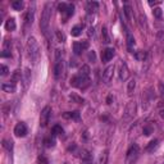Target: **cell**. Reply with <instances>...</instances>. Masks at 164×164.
Listing matches in <instances>:
<instances>
[{
    "label": "cell",
    "instance_id": "obj_1",
    "mask_svg": "<svg viewBox=\"0 0 164 164\" xmlns=\"http://www.w3.org/2000/svg\"><path fill=\"white\" fill-rule=\"evenodd\" d=\"M27 51H28V56L31 58V60L36 64L41 56V51H40V45H38V42L35 37H28Z\"/></svg>",
    "mask_w": 164,
    "mask_h": 164
},
{
    "label": "cell",
    "instance_id": "obj_2",
    "mask_svg": "<svg viewBox=\"0 0 164 164\" xmlns=\"http://www.w3.org/2000/svg\"><path fill=\"white\" fill-rule=\"evenodd\" d=\"M51 18V4L46 3L45 4V8L41 16V21H40V28L42 31V34L45 36H48V31H49V22Z\"/></svg>",
    "mask_w": 164,
    "mask_h": 164
},
{
    "label": "cell",
    "instance_id": "obj_3",
    "mask_svg": "<svg viewBox=\"0 0 164 164\" xmlns=\"http://www.w3.org/2000/svg\"><path fill=\"white\" fill-rule=\"evenodd\" d=\"M136 113H137V104H136L135 100H131L127 104L126 109H124V113H123V117H122V123L123 124L129 123L136 117Z\"/></svg>",
    "mask_w": 164,
    "mask_h": 164
},
{
    "label": "cell",
    "instance_id": "obj_4",
    "mask_svg": "<svg viewBox=\"0 0 164 164\" xmlns=\"http://www.w3.org/2000/svg\"><path fill=\"white\" fill-rule=\"evenodd\" d=\"M71 85L73 87H78V89H86L90 85V78H82L81 76H75L72 77L71 80Z\"/></svg>",
    "mask_w": 164,
    "mask_h": 164
},
{
    "label": "cell",
    "instance_id": "obj_5",
    "mask_svg": "<svg viewBox=\"0 0 164 164\" xmlns=\"http://www.w3.org/2000/svg\"><path fill=\"white\" fill-rule=\"evenodd\" d=\"M58 9H59V12H60L62 14L65 16V18L73 16V13H75V6L72 4H67V3H60L58 5Z\"/></svg>",
    "mask_w": 164,
    "mask_h": 164
},
{
    "label": "cell",
    "instance_id": "obj_6",
    "mask_svg": "<svg viewBox=\"0 0 164 164\" xmlns=\"http://www.w3.org/2000/svg\"><path fill=\"white\" fill-rule=\"evenodd\" d=\"M50 115H51V108L50 107H45L41 111V115H40V126L41 127H46L49 119H50Z\"/></svg>",
    "mask_w": 164,
    "mask_h": 164
},
{
    "label": "cell",
    "instance_id": "obj_7",
    "mask_svg": "<svg viewBox=\"0 0 164 164\" xmlns=\"http://www.w3.org/2000/svg\"><path fill=\"white\" fill-rule=\"evenodd\" d=\"M64 72H65V64L63 59H58V62L55 64V68H54V76L56 80L62 78L64 76Z\"/></svg>",
    "mask_w": 164,
    "mask_h": 164
},
{
    "label": "cell",
    "instance_id": "obj_8",
    "mask_svg": "<svg viewBox=\"0 0 164 164\" xmlns=\"http://www.w3.org/2000/svg\"><path fill=\"white\" fill-rule=\"evenodd\" d=\"M14 135L17 137H24L26 135H27V126H26L23 122L17 123L16 127H14Z\"/></svg>",
    "mask_w": 164,
    "mask_h": 164
},
{
    "label": "cell",
    "instance_id": "obj_9",
    "mask_svg": "<svg viewBox=\"0 0 164 164\" xmlns=\"http://www.w3.org/2000/svg\"><path fill=\"white\" fill-rule=\"evenodd\" d=\"M114 68H115V65L111 64V65H109V67H107L105 71H104V73H103V81L105 82V83H109L111 81L113 75H114Z\"/></svg>",
    "mask_w": 164,
    "mask_h": 164
},
{
    "label": "cell",
    "instance_id": "obj_10",
    "mask_svg": "<svg viewBox=\"0 0 164 164\" xmlns=\"http://www.w3.org/2000/svg\"><path fill=\"white\" fill-rule=\"evenodd\" d=\"M89 48V42L87 41H82V42H75L73 44V51L76 55H80L83 50H86Z\"/></svg>",
    "mask_w": 164,
    "mask_h": 164
},
{
    "label": "cell",
    "instance_id": "obj_11",
    "mask_svg": "<svg viewBox=\"0 0 164 164\" xmlns=\"http://www.w3.org/2000/svg\"><path fill=\"white\" fill-rule=\"evenodd\" d=\"M113 56H114V49L107 48L101 53V60H103V63H108L110 59H113Z\"/></svg>",
    "mask_w": 164,
    "mask_h": 164
},
{
    "label": "cell",
    "instance_id": "obj_12",
    "mask_svg": "<svg viewBox=\"0 0 164 164\" xmlns=\"http://www.w3.org/2000/svg\"><path fill=\"white\" fill-rule=\"evenodd\" d=\"M81 164H93V155L89 150H82L81 151Z\"/></svg>",
    "mask_w": 164,
    "mask_h": 164
},
{
    "label": "cell",
    "instance_id": "obj_13",
    "mask_svg": "<svg viewBox=\"0 0 164 164\" xmlns=\"http://www.w3.org/2000/svg\"><path fill=\"white\" fill-rule=\"evenodd\" d=\"M22 80H23V86H24V89L27 90L28 86H30V83H31V71H30V68H24V69H23Z\"/></svg>",
    "mask_w": 164,
    "mask_h": 164
},
{
    "label": "cell",
    "instance_id": "obj_14",
    "mask_svg": "<svg viewBox=\"0 0 164 164\" xmlns=\"http://www.w3.org/2000/svg\"><path fill=\"white\" fill-rule=\"evenodd\" d=\"M129 77V71H128V67L126 63H122L121 68H119V78L122 81H126L127 78Z\"/></svg>",
    "mask_w": 164,
    "mask_h": 164
},
{
    "label": "cell",
    "instance_id": "obj_15",
    "mask_svg": "<svg viewBox=\"0 0 164 164\" xmlns=\"http://www.w3.org/2000/svg\"><path fill=\"white\" fill-rule=\"evenodd\" d=\"M2 90L4 91V93H16V90H17V86H16V83H13V82H4L2 85Z\"/></svg>",
    "mask_w": 164,
    "mask_h": 164
},
{
    "label": "cell",
    "instance_id": "obj_16",
    "mask_svg": "<svg viewBox=\"0 0 164 164\" xmlns=\"http://www.w3.org/2000/svg\"><path fill=\"white\" fill-rule=\"evenodd\" d=\"M139 151H140V149H139V146L136 145V144H133V145H131V148L128 149V151H127V158L128 159H131L133 156H137V154H139Z\"/></svg>",
    "mask_w": 164,
    "mask_h": 164
},
{
    "label": "cell",
    "instance_id": "obj_17",
    "mask_svg": "<svg viewBox=\"0 0 164 164\" xmlns=\"http://www.w3.org/2000/svg\"><path fill=\"white\" fill-rule=\"evenodd\" d=\"M63 118H64V119L78 121V119H80V113H78V111H65V113H63Z\"/></svg>",
    "mask_w": 164,
    "mask_h": 164
},
{
    "label": "cell",
    "instance_id": "obj_18",
    "mask_svg": "<svg viewBox=\"0 0 164 164\" xmlns=\"http://www.w3.org/2000/svg\"><path fill=\"white\" fill-rule=\"evenodd\" d=\"M78 76H81L82 78H89L90 76V67L87 64H83L80 68V72H78Z\"/></svg>",
    "mask_w": 164,
    "mask_h": 164
},
{
    "label": "cell",
    "instance_id": "obj_19",
    "mask_svg": "<svg viewBox=\"0 0 164 164\" xmlns=\"http://www.w3.org/2000/svg\"><path fill=\"white\" fill-rule=\"evenodd\" d=\"M16 27H17V24H16L14 18H9L8 21L5 22V30L6 31H14Z\"/></svg>",
    "mask_w": 164,
    "mask_h": 164
},
{
    "label": "cell",
    "instance_id": "obj_20",
    "mask_svg": "<svg viewBox=\"0 0 164 164\" xmlns=\"http://www.w3.org/2000/svg\"><path fill=\"white\" fill-rule=\"evenodd\" d=\"M21 78H22V73H21V71L17 69V71L13 72L12 78H10V82H13V83H17L19 80H21Z\"/></svg>",
    "mask_w": 164,
    "mask_h": 164
},
{
    "label": "cell",
    "instance_id": "obj_21",
    "mask_svg": "<svg viewBox=\"0 0 164 164\" xmlns=\"http://www.w3.org/2000/svg\"><path fill=\"white\" fill-rule=\"evenodd\" d=\"M24 21H26V24H32V22H34V9H31L27 12V14H26L24 17Z\"/></svg>",
    "mask_w": 164,
    "mask_h": 164
},
{
    "label": "cell",
    "instance_id": "obj_22",
    "mask_svg": "<svg viewBox=\"0 0 164 164\" xmlns=\"http://www.w3.org/2000/svg\"><path fill=\"white\" fill-rule=\"evenodd\" d=\"M135 87H136V80H135V78H132V80H129V82H128V86H127V94H128V95H132Z\"/></svg>",
    "mask_w": 164,
    "mask_h": 164
},
{
    "label": "cell",
    "instance_id": "obj_23",
    "mask_svg": "<svg viewBox=\"0 0 164 164\" xmlns=\"http://www.w3.org/2000/svg\"><path fill=\"white\" fill-rule=\"evenodd\" d=\"M81 34H82V27L81 26H75V27L72 28V31H71V35L73 37H78Z\"/></svg>",
    "mask_w": 164,
    "mask_h": 164
},
{
    "label": "cell",
    "instance_id": "obj_24",
    "mask_svg": "<svg viewBox=\"0 0 164 164\" xmlns=\"http://www.w3.org/2000/svg\"><path fill=\"white\" fill-rule=\"evenodd\" d=\"M108 158H109V154H108V150H104L100 155V159L99 163L100 164H108Z\"/></svg>",
    "mask_w": 164,
    "mask_h": 164
},
{
    "label": "cell",
    "instance_id": "obj_25",
    "mask_svg": "<svg viewBox=\"0 0 164 164\" xmlns=\"http://www.w3.org/2000/svg\"><path fill=\"white\" fill-rule=\"evenodd\" d=\"M44 144L46 148H54L55 146V139L54 137H46V139L44 140Z\"/></svg>",
    "mask_w": 164,
    "mask_h": 164
},
{
    "label": "cell",
    "instance_id": "obj_26",
    "mask_svg": "<svg viewBox=\"0 0 164 164\" xmlns=\"http://www.w3.org/2000/svg\"><path fill=\"white\" fill-rule=\"evenodd\" d=\"M51 132H53V136H59V135H63V128L62 126H59V124H55V126L53 127V129H51Z\"/></svg>",
    "mask_w": 164,
    "mask_h": 164
},
{
    "label": "cell",
    "instance_id": "obj_27",
    "mask_svg": "<svg viewBox=\"0 0 164 164\" xmlns=\"http://www.w3.org/2000/svg\"><path fill=\"white\" fill-rule=\"evenodd\" d=\"M97 8H99V4H97L96 2H93V3H87V12L89 13H94Z\"/></svg>",
    "mask_w": 164,
    "mask_h": 164
},
{
    "label": "cell",
    "instance_id": "obj_28",
    "mask_svg": "<svg viewBox=\"0 0 164 164\" xmlns=\"http://www.w3.org/2000/svg\"><path fill=\"white\" fill-rule=\"evenodd\" d=\"M69 99L73 101V103H77V104H83L85 103V100L82 99V97H80V96L76 95V94H71L69 95Z\"/></svg>",
    "mask_w": 164,
    "mask_h": 164
},
{
    "label": "cell",
    "instance_id": "obj_29",
    "mask_svg": "<svg viewBox=\"0 0 164 164\" xmlns=\"http://www.w3.org/2000/svg\"><path fill=\"white\" fill-rule=\"evenodd\" d=\"M12 8L14 9V10H22V9H23V2H21V0L13 2V3H12Z\"/></svg>",
    "mask_w": 164,
    "mask_h": 164
},
{
    "label": "cell",
    "instance_id": "obj_30",
    "mask_svg": "<svg viewBox=\"0 0 164 164\" xmlns=\"http://www.w3.org/2000/svg\"><path fill=\"white\" fill-rule=\"evenodd\" d=\"M3 148L6 149L8 151L13 150V141L12 140H3Z\"/></svg>",
    "mask_w": 164,
    "mask_h": 164
},
{
    "label": "cell",
    "instance_id": "obj_31",
    "mask_svg": "<svg viewBox=\"0 0 164 164\" xmlns=\"http://www.w3.org/2000/svg\"><path fill=\"white\" fill-rule=\"evenodd\" d=\"M156 146H158V140H153V141H150V142H149V145L146 146V151L151 153Z\"/></svg>",
    "mask_w": 164,
    "mask_h": 164
},
{
    "label": "cell",
    "instance_id": "obj_32",
    "mask_svg": "<svg viewBox=\"0 0 164 164\" xmlns=\"http://www.w3.org/2000/svg\"><path fill=\"white\" fill-rule=\"evenodd\" d=\"M124 14H126L128 21L132 19V8H131L129 5H124Z\"/></svg>",
    "mask_w": 164,
    "mask_h": 164
},
{
    "label": "cell",
    "instance_id": "obj_33",
    "mask_svg": "<svg viewBox=\"0 0 164 164\" xmlns=\"http://www.w3.org/2000/svg\"><path fill=\"white\" fill-rule=\"evenodd\" d=\"M135 56H136V59H139V60H141V62H144L146 59V51H142V50H139L137 53L135 54Z\"/></svg>",
    "mask_w": 164,
    "mask_h": 164
},
{
    "label": "cell",
    "instance_id": "obj_34",
    "mask_svg": "<svg viewBox=\"0 0 164 164\" xmlns=\"http://www.w3.org/2000/svg\"><path fill=\"white\" fill-rule=\"evenodd\" d=\"M101 37L104 38V42H110V38H109V35H108V30L105 27H103L101 30Z\"/></svg>",
    "mask_w": 164,
    "mask_h": 164
},
{
    "label": "cell",
    "instance_id": "obj_35",
    "mask_svg": "<svg viewBox=\"0 0 164 164\" xmlns=\"http://www.w3.org/2000/svg\"><path fill=\"white\" fill-rule=\"evenodd\" d=\"M127 45H128V48H129V49L135 45V38H133V36H132V35L129 34V32L127 34Z\"/></svg>",
    "mask_w": 164,
    "mask_h": 164
},
{
    "label": "cell",
    "instance_id": "obj_36",
    "mask_svg": "<svg viewBox=\"0 0 164 164\" xmlns=\"http://www.w3.org/2000/svg\"><path fill=\"white\" fill-rule=\"evenodd\" d=\"M153 127L151 126H145V127H144V129H142V132H144V135H145V136H150V135H151L153 133Z\"/></svg>",
    "mask_w": 164,
    "mask_h": 164
},
{
    "label": "cell",
    "instance_id": "obj_37",
    "mask_svg": "<svg viewBox=\"0 0 164 164\" xmlns=\"http://www.w3.org/2000/svg\"><path fill=\"white\" fill-rule=\"evenodd\" d=\"M37 164H49V159L46 158V156L40 155V156L37 158Z\"/></svg>",
    "mask_w": 164,
    "mask_h": 164
},
{
    "label": "cell",
    "instance_id": "obj_38",
    "mask_svg": "<svg viewBox=\"0 0 164 164\" xmlns=\"http://www.w3.org/2000/svg\"><path fill=\"white\" fill-rule=\"evenodd\" d=\"M55 34H56V37H58V40L59 41H60V42H64L65 41V36H64V34H63V32L62 31H55Z\"/></svg>",
    "mask_w": 164,
    "mask_h": 164
},
{
    "label": "cell",
    "instance_id": "obj_39",
    "mask_svg": "<svg viewBox=\"0 0 164 164\" xmlns=\"http://www.w3.org/2000/svg\"><path fill=\"white\" fill-rule=\"evenodd\" d=\"M8 72H9V69H8V67H6V65H4V64H3L2 67H0V75H2L3 77L8 75Z\"/></svg>",
    "mask_w": 164,
    "mask_h": 164
},
{
    "label": "cell",
    "instance_id": "obj_40",
    "mask_svg": "<svg viewBox=\"0 0 164 164\" xmlns=\"http://www.w3.org/2000/svg\"><path fill=\"white\" fill-rule=\"evenodd\" d=\"M153 14H154V17H155V18H160V17H162V14H163V12H162V9H160V8H155V9L153 10Z\"/></svg>",
    "mask_w": 164,
    "mask_h": 164
},
{
    "label": "cell",
    "instance_id": "obj_41",
    "mask_svg": "<svg viewBox=\"0 0 164 164\" xmlns=\"http://www.w3.org/2000/svg\"><path fill=\"white\" fill-rule=\"evenodd\" d=\"M2 56H3V58H10V56H12V54H10V50H8V49H4V50H3V53H2Z\"/></svg>",
    "mask_w": 164,
    "mask_h": 164
},
{
    "label": "cell",
    "instance_id": "obj_42",
    "mask_svg": "<svg viewBox=\"0 0 164 164\" xmlns=\"http://www.w3.org/2000/svg\"><path fill=\"white\" fill-rule=\"evenodd\" d=\"M158 89H159L160 95L164 97V82H159V83H158Z\"/></svg>",
    "mask_w": 164,
    "mask_h": 164
},
{
    "label": "cell",
    "instance_id": "obj_43",
    "mask_svg": "<svg viewBox=\"0 0 164 164\" xmlns=\"http://www.w3.org/2000/svg\"><path fill=\"white\" fill-rule=\"evenodd\" d=\"M154 164H164V156H159V158H156Z\"/></svg>",
    "mask_w": 164,
    "mask_h": 164
},
{
    "label": "cell",
    "instance_id": "obj_44",
    "mask_svg": "<svg viewBox=\"0 0 164 164\" xmlns=\"http://www.w3.org/2000/svg\"><path fill=\"white\" fill-rule=\"evenodd\" d=\"M89 58H90L93 62H95V53H94V51H91L90 55H89Z\"/></svg>",
    "mask_w": 164,
    "mask_h": 164
},
{
    "label": "cell",
    "instance_id": "obj_45",
    "mask_svg": "<svg viewBox=\"0 0 164 164\" xmlns=\"http://www.w3.org/2000/svg\"><path fill=\"white\" fill-rule=\"evenodd\" d=\"M89 35L91 36V35H94V28L93 27H90V30H89Z\"/></svg>",
    "mask_w": 164,
    "mask_h": 164
},
{
    "label": "cell",
    "instance_id": "obj_46",
    "mask_svg": "<svg viewBox=\"0 0 164 164\" xmlns=\"http://www.w3.org/2000/svg\"><path fill=\"white\" fill-rule=\"evenodd\" d=\"M107 101H108V104H111V95H109V96H108Z\"/></svg>",
    "mask_w": 164,
    "mask_h": 164
},
{
    "label": "cell",
    "instance_id": "obj_47",
    "mask_svg": "<svg viewBox=\"0 0 164 164\" xmlns=\"http://www.w3.org/2000/svg\"><path fill=\"white\" fill-rule=\"evenodd\" d=\"M149 4H150V5H154V4H160V2H150Z\"/></svg>",
    "mask_w": 164,
    "mask_h": 164
},
{
    "label": "cell",
    "instance_id": "obj_48",
    "mask_svg": "<svg viewBox=\"0 0 164 164\" xmlns=\"http://www.w3.org/2000/svg\"><path fill=\"white\" fill-rule=\"evenodd\" d=\"M160 117L164 119V109H162V110H160Z\"/></svg>",
    "mask_w": 164,
    "mask_h": 164
}]
</instances>
